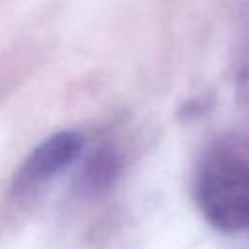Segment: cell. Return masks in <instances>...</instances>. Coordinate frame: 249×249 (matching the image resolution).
Returning a JSON list of instances; mask_svg holds the SVG:
<instances>
[{"label":"cell","mask_w":249,"mask_h":249,"mask_svg":"<svg viewBox=\"0 0 249 249\" xmlns=\"http://www.w3.org/2000/svg\"><path fill=\"white\" fill-rule=\"evenodd\" d=\"M195 198L206 222L216 230H247L249 161L228 152L208 156L196 173Z\"/></svg>","instance_id":"1"},{"label":"cell","mask_w":249,"mask_h":249,"mask_svg":"<svg viewBox=\"0 0 249 249\" xmlns=\"http://www.w3.org/2000/svg\"><path fill=\"white\" fill-rule=\"evenodd\" d=\"M86 140L76 130H60L45 138L25 158L14 177V191L19 196L33 195L68 169L84 152Z\"/></svg>","instance_id":"2"}]
</instances>
